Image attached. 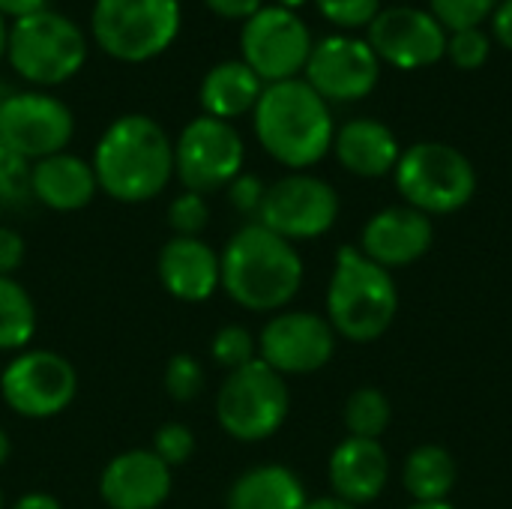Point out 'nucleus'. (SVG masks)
Instances as JSON below:
<instances>
[{"instance_id":"nucleus-1","label":"nucleus","mask_w":512,"mask_h":509,"mask_svg":"<svg viewBox=\"0 0 512 509\" xmlns=\"http://www.w3.org/2000/svg\"><path fill=\"white\" fill-rule=\"evenodd\" d=\"M99 189L120 204H141L165 192L174 177V141L147 114L117 117L93 150Z\"/></svg>"},{"instance_id":"nucleus-2","label":"nucleus","mask_w":512,"mask_h":509,"mask_svg":"<svg viewBox=\"0 0 512 509\" xmlns=\"http://www.w3.org/2000/svg\"><path fill=\"white\" fill-rule=\"evenodd\" d=\"M222 288L249 312H279L303 285V258L294 243L261 222L243 225L222 249Z\"/></svg>"},{"instance_id":"nucleus-3","label":"nucleus","mask_w":512,"mask_h":509,"mask_svg":"<svg viewBox=\"0 0 512 509\" xmlns=\"http://www.w3.org/2000/svg\"><path fill=\"white\" fill-rule=\"evenodd\" d=\"M252 123L258 144L285 168H312L333 150L336 126L330 105L303 78L267 84Z\"/></svg>"},{"instance_id":"nucleus-4","label":"nucleus","mask_w":512,"mask_h":509,"mask_svg":"<svg viewBox=\"0 0 512 509\" xmlns=\"http://www.w3.org/2000/svg\"><path fill=\"white\" fill-rule=\"evenodd\" d=\"M399 312V291L381 264L357 246H342L327 288V321L336 336L366 345L381 339Z\"/></svg>"},{"instance_id":"nucleus-5","label":"nucleus","mask_w":512,"mask_h":509,"mask_svg":"<svg viewBox=\"0 0 512 509\" xmlns=\"http://www.w3.org/2000/svg\"><path fill=\"white\" fill-rule=\"evenodd\" d=\"M6 60L27 84L57 87L87 63V36L66 15L42 9L12 21Z\"/></svg>"},{"instance_id":"nucleus-6","label":"nucleus","mask_w":512,"mask_h":509,"mask_svg":"<svg viewBox=\"0 0 512 509\" xmlns=\"http://www.w3.org/2000/svg\"><path fill=\"white\" fill-rule=\"evenodd\" d=\"M393 174L405 204L426 216L456 213L477 192V171L471 159L444 141H420L402 150Z\"/></svg>"},{"instance_id":"nucleus-7","label":"nucleus","mask_w":512,"mask_h":509,"mask_svg":"<svg viewBox=\"0 0 512 509\" xmlns=\"http://www.w3.org/2000/svg\"><path fill=\"white\" fill-rule=\"evenodd\" d=\"M180 18V0H96L90 27L108 57L147 63L174 45Z\"/></svg>"},{"instance_id":"nucleus-8","label":"nucleus","mask_w":512,"mask_h":509,"mask_svg":"<svg viewBox=\"0 0 512 509\" xmlns=\"http://www.w3.org/2000/svg\"><path fill=\"white\" fill-rule=\"evenodd\" d=\"M288 408L291 396L285 378L273 372L264 360H252L249 366L228 372L216 396L219 426L243 444L267 441L270 435H276L288 417Z\"/></svg>"},{"instance_id":"nucleus-9","label":"nucleus","mask_w":512,"mask_h":509,"mask_svg":"<svg viewBox=\"0 0 512 509\" xmlns=\"http://www.w3.org/2000/svg\"><path fill=\"white\" fill-rule=\"evenodd\" d=\"M312 33L309 24L282 6H261L255 15L243 21L240 30V54L243 63L264 81L279 84L300 78L309 54H312Z\"/></svg>"},{"instance_id":"nucleus-10","label":"nucleus","mask_w":512,"mask_h":509,"mask_svg":"<svg viewBox=\"0 0 512 509\" xmlns=\"http://www.w3.org/2000/svg\"><path fill=\"white\" fill-rule=\"evenodd\" d=\"M246 144L240 132L216 117H195L174 141V174L186 192H216L243 174Z\"/></svg>"},{"instance_id":"nucleus-11","label":"nucleus","mask_w":512,"mask_h":509,"mask_svg":"<svg viewBox=\"0 0 512 509\" xmlns=\"http://www.w3.org/2000/svg\"><path fill=\"white\" fill-rule=\"evenodd\" d=\"M78 393V375L72 363L54 351H18L3 375V402L27 420H48L63 414Z\"/></svg>"},{"instance_id":"nucleus-12","label":"nucleus","mask_w":512,"mask_h":509,"mask_svg":"<svg viewBox=\"0 0 512 509\" xmlns=\"http://www.w3.org/2000/svg\"><path fill=\"white\" fill-rule=\"evenodd\" d=\"M339 195L336 189L315 174H288L267 186L258 222L273 234L294 240H315L336 225Z\"/></svg>"},{"instance_id":"nucleus-13","label":"nucleus","mask_w":512,"mask_h":509,"mask_svg":"<svg viewBox=\"0 0 512 509\" xmlns=\"http://www.w3.org/2000/svg\"><path fill=\"white\" fill-rule=\"evenodd\" d=\"M75 117L66 102L51 93L21 90L0 102V144L27 162L63 153L72 141Z\"/></svg>"},{"instance_id":"nucleus-14","label":"nucleus","mask_w":512,"mask_h":509,"mask_svg":"<svg viewBox=\"0 0 512 509\" xmlns=\"http://www.w3.org/2000/svg\"><path fill=\"white\" fill-rule=\"evenodd\" d=\"M381 78V60L372 45L360 36L333 33L312 45L303 81L330 105V102H360L366 99Z\"/></svg>"},{"instance_id":"nucleus-15","label":"nucleus","mask_w":512,"mask_h":509,"mask_svg":"<svg viewBox=\"0 0 512 509\" xmlns=\"http://www.w3.org/2000/svg\"><path fill=\"white\" fill-rule=\"evenodd\" d=\"M447 30L441 21L420 6H390L366 27V42L381 63H390L402 72L435 66L447 57Z\"/></svg>"},{"instance_id":"nucleus-16","label":"nucleus","mask_w":512,"mask_h":509,"mask_svg":"<svg viewBox=\"0 0 512 509\" xmlns=\"http://www.w3.org/2000/svg\"><path fill=\"white\" fill-rule=\"evenodd\" d=\"M336 351V330L315 312H279L258 336V360L273 372L312 375L330 363Z\"/></svg>"},{"instance_id":"nucleus-17","label":"nucleus","mask_w":512,"mask_h":509,"mask_svg":"<svg viewBox=\"0 0 512 509\" xmlns=\"http://www.w3.org/2000/svg\"><path fill=\"white\" fill-rule=\"evenodd\" d=\"M99 495L111 509H159L171 495V468L153 450H126L105 465Z\"/></svg>"},{"instance_id":"nucleus-18","label":"nucleus","mask_w":512,"mask_h":509,"mask_svg":"<svg viewBox=\"0 0 512 509\" xmlns=\"http://www.w3.org/2000/svg\"><path fill=\"white\" fill-rule=\"evenodd\" d=\"M435 240L432 219L414 207H387L375 213L363 228V246L360 252L381 264L384 270L408 267L420 261Z\"/></svg>"},{"instance_id":"nucleus-19","label":"nucleus","mask_w":512,"mask_h":509,"mask_svg":"<svg viewBox=\"0 0 512 509\" xmlns=\"http://www.w3.org/2000/svg\"><path fill=\"white\" fill-rule=\"evenodd\" d=\"M162 288L183 303H204L222 288V264L201 237H171L156 261Z\"/></svg>"},{"instance_id":"nucleus-20","label":"nucleus","mask_w":512,"mask_h":509,"mask_svg":"<svg viewBox=\"0 0 512 509\" xmlns=\"http://www.w3.org/2000/svg\"><path fill=\"white\" fill-rule=\"evenodd\" d=\"M390 480V459L378 441L345 438L330 456V486L336 498L360 507L375 501Z\"/></svg>"},{"instance_id":"nucleus-21","label":"nucleus","mask_w":512,"mask_h":509,"mask_svg":"<svg viewBox=\"0 0 512 509\" xmlns=\"http://www.w3.org/2000/svg\"><path fill=\"white\" fill-rule=\"evenodd\" d=\"M96 189L99 183H96L93 165L66 150L30 165V198L48 210H57V213L84 210L93 201Z\"/></svg>"},{"instance_id":"nucleus-22","label":"nucleus","mask_w":512,"mask_h":509,"mask_svg":"<svg viewBox=\"0 0 512 509\" xmlns=\"http://www.w3.org/2000/svg\"><path fill=\"white\" fill-rule=\"evenodd\" d=\"M333 150L342 168H348L357 177H384L396 171V162L402 156L393 129L372 117H357L336 129Z\"/></svg>"},{"instance_id":"nucleus-23","label":"nucleus","mask_w":512,"mask_h":509,"mask_svg":"<svg viewBox=\"0 0 512 509\" xmlns=\"http://www.w3.org/2000/svg\"><path fill=\"white\" fill-rule=\"evenodd\" d=\"M264 87L267 84L243 60H222L204 75L198 99H201V108L207 117L231 123V120L255 111Z\"/></svg>"},{"instance_id":"nucleus-24","label":"nucleus","mask_w":512,"mask_h":509,"mask_svg":"<svg viewBox=\"0 0 512 509\" xmlns=\"http://www.w3.org/2000/svg\"><path fill=\"white\" fill-rule=\"evenodd\" d=\"M303 483L282 465H261L240 474L228 492V509H303Z\"/></svg>"},{"instance_id":"nucleus-25","label":"nucleus","mask_w":512,"mask_h":509,"mask_svg":"<svg viewBox=\"0 0 512 509\" xmlns=\"http://www.w3.org/2000/svg\"><path fill=\"white\" fill-rule=\"evenodd\" d=\"M402 483L411 492L414 504H435L447 501L456 486V462L444 447L426 444L417 447L402 468Z\"/></svg>"},{"instance_id":"nucleus-26","label":"nucleus","mask_w":512,"mask_h":509,"mask_svg":"<svg viewBox=\"0 0 512 509\" xmlns=\"http://www.w3.org/2000/svg\"><path fill=\"white\" fill-rule=\"evenodd\" d=\"M36 333V306L21 282L0 276V351H27Z\"/></svg>"},{"instance_id":"nucleus-27","label":"nucleus","mask_w":512,"mask_h":509,"mask_svg":"<svg viewBox=\"0 0 512 509\" xmlns=\"http://www.w3.org/2000/svg\"><path fill=\"white\" fill-rule=\"evenodd\" d=\"M390 417H393V408H390L387 396L375 387H360L345 402V426H348L351 438L378 441L387 432Z\"/></svg>"},{"instance_id":"nucleus-28","label":"nucleus","mask_w":512,"mask_h":509,"mask_svg":"<svg viewBox=\"0 0 512 509\" xmlns=\"http://www.w3.org/2000/svg\"><path fill=\"white\" fill-rule=\"evenodd\" d=\"M498 6L501 0H429V12L441 21L447 33L483 27L486 21H492Z\"/></svg>"},{"instance_id":"nucleus-29","label":"nucleus","mask_w":512,"mask_h":509,"mask_svg":"<svg viewBox=\"0 0 512 509\" xmlns=\"http://www.w3.org/2000/svg\"><path fill=\"white\" fill-rule=\"evenodd\" d=\"M210 354L225 372H237V369L249 366L252 360H258V339L246 327L228 324L213 336Z\"/></svg>"},{"instance_id":"nucleus-30","label":"nucleus","mask_w":512,"mask_h":509,"mask_svg":"<svg viewBox=\"0 0 512 509\" xmlns=\"http://www.w3.org/2000/svg\"><path fill=\"white\" fill-rule=\"evenodd\" d=\"M30 198V162L0 144V207H21Z\"/></svg>"},{"instance_id":"nucleus-31","label":"nucleus","mask_w":512,"mask_h":509,"mask_svg":"<svg viewBox=\"0 0 512 509\" xmlns=\"http://www.w3.org/2000/svg\"><path fill=\"white\" fill-rule=\"evenodd\" d=\"M492 54V33L486 27H468L447 36V57L459 69H483Z\"/></svg>"},{"instance_id":"nucleus-32","label":"nucleus","mask_w":512,"mask_h":509,"mask_svg":"<svg viewBox=\"0 0 512 509\" xmlns=\"http://www.w3.org/2000/svg\"><path fill=\"white\" fill-rule=\"evenodd\" d=\"M204 366L192 354H177L165 366V393L174 402H192L204 390Z\"/></svg>"},{"instance_id":"nucleus-33","label":"nucleus","mask_w":512,"mask_h":509,"mask_svg":"<svg viewBox=\"0 0 512 509\" xmlns=\"http://www.w3.org/2000/svg\"><path fill=\"white\" fill-rule=\"evenodd\" d=\"M207 219L210 207L198 192H183L168 207V225L174 228V237H198L207 228Z\"/></svg>"},{"instance_id":"nucleus-34","label":"nucleus","mask_w":512,"mask_h":509,"mask_svg":"<svg viewBox=\"0 0 512 509\" xmlns=\"http://www.w3.org/2000/svg\"><path fill=\"white\" fill-rule=\"evenodd\" d=\"M315 6L330 24L345 30L369 27L381 12V0H315Z\"/></svg>"},{"instance_id":"nucleus-35","label":"nucleus","mask_w":512,"mask_h":509,"mask_svg":"<svg viewBox=\"0 0 512 509\" xmlns=\"http://www.w3.org/2000/svg\"><path fill=\"white\" fill-rule=\"evenodd\" d=\"M153 453L168 465V468H177V465H186L189 456L195 453V435L189 426L183 423H165L156 429V438H153Z\"/></svg>"},{"instance_id":"nucleus-36","label":"nucleus","mask_w":512,"mask_h":509,"mask_svg":"<svg viewBox=\"0 0 512 509\" xmlns=\"http://www.w3.org/2000/svg\"><path fill=\"white\" fill-rule=\"evenodd\" d=\"M264 192H267V186L255 174H240L228 186V198H231L234 210H240V213H258Z\"/></svg>"},{"instance_id":"nucleus-37","label":"nucleus","mask_w":512,"mask_h":509,"mask_svg":"<svg viewBox=\"0 0 512 509\" xmlns=\"http://www.w3.org/2000/svg\"><path fill=\"white\" fill-rule=\"evenodd\" d=\"M24 261V240L12 228H0V276H12Z\"/></svg>"},{"instance_id":"nucleus-38","label":"nucleus","mask_w":512,"mask_h":509,"mask_svg":"<svg viewBox=\"0 0 512 509\" xmlns=\"http://www.w3.org/2000/svg\"><path fill=\"white\" fill-rule=\"evenodd\" d=\"M204 6L210 12H216L219 18H228V21H246L249 15H255L264 0H204Z\"/></svg>"},{"instance_id":"nucleus-39","label":"nucleus","mask_w":512,"mask_h":509,"mask_svg":"<svg viewBox=\"0 0 512 509\" xmlns=\"http://www.w3.org/2000/svg\"><path fill=\"white\" fill-rule=\"evenodd\" d=\"M492 39H498L504 48L512 51V0H501V6L492 15Z\"/></svg>"},{"instance_id":"nucleus-40","label":"nucleus","mask_w":512,"mask_h":509,"mask_svg":"<svg viewBox=\"0 0 512 509\" xmlns=\"http://www.w3.org/2000/svg\"><path fill=\"white\" fill-rule=\"evenodd\" d=\"M45 3H48V0H0V15L18 21V18H27V15H33V12L48 9Z\"/></svg>"},{"instance_id":"nucleus-41","label":"nucleus","mask_w":512,"mask_h":509,"mask_svg":"<svg viewBox=\"0 0 512 509\" xmlns=\"http://www.w3.org/2000/svg\"><path fill=\"white\" fill-rule=\"evenodd\" d=\"M12 509H63L60 507V501L57 498H51V495H45V492H30V495H21Z\"/></svg>"},{"instance_id":"nucleus-42","label":"nucleus","mask_w":512,"mask_h":509,"mask_svg":"<svg viewBox=\"0 0 512 509\" xmlns=\"http://www.w3.org/2000/svg\"><path fill=\"white\" fill-rule=\"evenodd\" d=\"M303 509H357V507H354V504H348V501H342V498H336V495H330V498L306 501V507Z\"/></svg>"},{"instance_id":"nucleus-43","label":"nucleus","mask_w":512,"mask_h":509,"mask_svg":"<svg viewBox=\"0 0 512 509\" xmlns=\"http://www.w3.org/2000/svg\"><path fill=\"white\" fill-rule=\"evenodd\" d=\"M6 45H9V24H6V18L0 15V60L6 57Z\"/></svg>"},{"instance_id":"nucleus-44","label":"nucleus","mask_w":512,"mask_h":509,"mask_svg":"<svg viewBox=\"0 0 512 509\" xmlns=\"http://www.w3.org/2000/svg\"><path fill=\"white\" fill-rule=\"evenodd\" d=\"M9 453H12V444H9V435L0 429V465H6V459H9Z\"/></svg>"},{"instance_id":"nucleus-45","label":"nucleus","mask_w":512,"mask_h":509,"mask_svg":"<svg viewBox=\"0 0 512 509\" xmlns=\"http://www.w3.org/2000/svg\"><path fill=\"white\" fill-rule=\"evenodd\" d=\"M408 509H456L453 504H447V501H435V504H414V507Z\"/></svg>"},{"instance_id":"nucleus-46","label":"nucleus","mask_w":512,"mask_h":509,"mask_svg":"<svg viewBox=\"0 0 512 509\" xmlns=\"http://www.w3.org/2000/svg\"><path fill=\"white\" fill-rule=\"evenodd\" d=\"M306 0H279L276 6H282V9H291V12H297V6H303Z\"/></svg>"},{"instance_id":"nucleus-47","label":"nucleus","mask_w":512,"mask_h":509,"mask_svg":"<svg viewBox=\"0 0 512 509\" xmlns=\"http://www.w3.org/2000/svg\"><path fill=\"white\" fill-rule=\"evenodd\" d=\"M0 509H3V492H0Z\"/></svg>"}]
</instances>
